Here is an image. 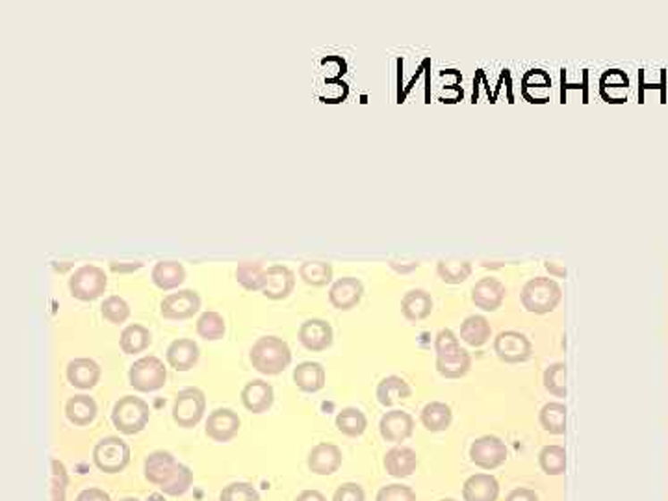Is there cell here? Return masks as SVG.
<instances>
[{"label":"cell","instance_id":"obj_1","mask_svg":"<svg viewBox=\"0 0 668 501\" xmlns=\"http://www.w3.org/2000/svg\"><path fill=\"white\" fill-rule=\"evenodd\" d=\"M249 361L262 375H281L292 362V349L279 336H262L253 344Z\"/></svg>","mask_w":668,"mask_h":501},{"label":"cell","instance_id":"obj_2","mask_svg":"<svg viewBox=\"0 0 668 501\" xmlns=\"http://www.w3.org/2000/svg\"><path fill=\"white\" fill-rule=\"evenodd\" d=\"M148 420H151V407L145 399L136 395L119 397L112 409V423L121 435L134 437L141 433Z\"/></svg>","mask_w":668,"mask_h":501},{"label":"cell","instance_id":"obj_3","mask_svg":"<svg viewBox=\"0 0 668 501\" xmlns=\"http://www.w3.org/2000/svg\"><path fill=\"white\" fill-rule=\"evenodd\" d=\"M520 299L528 312L542 316L557 309L562 299V290L552 277H535L524 284Z\"/></svg>","mask_w":668,"mask_h":501},{"label":"cell","instance_id":"obj_4","mask_svg":"<svg viewBox=\"0 0 668 501\" xmlns=\"http://www.w3.org/2000/svg\"><path fill=\"white\" fill-rule=\"evenodd\" d=\"M108 288V277L103 267L93 266V264H84L79 269H74V273L69 277V292L74 299L84 301V303H89V301H95L98 297H103Z\"/></svg>","mask_w":668,"mask_h":501},{"label":"cell","instance_id":"obj_5","mask_svg":"<svg viewBox=\"0 0 668 501\" xmlns=\"http://www.w3.org/2000/svg\"><path fill=\"white\" fill-rule=\"evenodd\" d=\"M93 463L103 473H121L131 464V446L119 437H105L93 447Z\"/></svg>","mask_w":668,"mask_h":501},{"label":"cell","instance_id":"obj_6","mask_svg":"<svg viewBox=\"0 0 668 501\" xmlns=\"http://www.w3.org/2000/svg\"><path fill=\"white\" fill-rule=\"evenodd\" d=\"M167 381V368L164 361L155 355L138 359L129 369V385L141 394L156 392Z\"/></svg>","mask_w":668,"mask_h":501},{"label":"cell","instance_id":"obj_7","mask_svg":"<svg viewBox=\"0 0 668 501\" xmlns=\"http://www.w3.org/2000/svg\"><path fill=\"white\" fill-rule=\"evenodd\" d=\"M173 421L182 429H193L205 418L207 395L201 388L188 386L181 390L173 403Z\"/></svg>","mask_w":668,"mask_h":501},{"label":"cell","instance_id":"obj_8","mask_svg":"<svg viewBox=\"0 0 668 501\" xmlns=\"http://www.w3.org/2000/svg\"><path fill=\"white\" fill-rule=\"evenodd\" d=\"M509 457L507 444L496 435H485L469 446V461L481 470H496Z\"/></svg>","mask_w":668,"mask_h":501},{"label":"cell","instance_id":"obj_9","mask_svg":"<svg viewBox=\"0 0 668 501\" xmlns=\"http://www.w3.org/2000/svg\"><path fill=\"white\" fill-rule=\"evenodd\" d=\"M494 351H496V355L502 362L520 364L531 359L533 344L524 333L503 331L494 338Z\"/></svg>","mask_w":668,"mask_h":501},{"label":"cell","instance_id":"obj_10","mask_svg":"<svg viewBox=\"0 0 668 501\" xmlns=\"http://www.w3.org/2000/svg\"><path fill=\"white\" fill-rule=\"evenodd\" d=\"M201 310V295L195 290H179L162 299L160 314L164 319L182 321L193 318Z\"/></svg>","mask_w":668,"mask_h":501},{"label":"cell","instance_id":"obj_11","mask_svg":"<svg viewBox=\"0 0 668 501\" xmlns=\"http://www.w3.org/2000/svg\"><path fill=\"white\" fill-rule=\"evenodd\" d=\"M240 429H241V420H240L238 412H234L233 409H227V407L212 411L208 414V420H207V425H205L207 437L214 442H219V444L234 440L238 437Z\"/></svg>","mask_w":668,"mask_h":501},{"label":"cell","instance_id":"obj_12","mask_svg":"<svg viewBox=\"0 0 668 501\" xmlns=\"http://www.w3.org/2000/svg\"><path fill=\"white\" fill-rule=\"evenodd\" d=\"M295 288V275L284 264H274L266 267L262 295L271 301H283L290 297Z\"/></svg>","mask_w":668,"mask_h":501},{"label":"cell","instance_id":"obj_13","mask_svg":"<svg viewBox=\"0 0 668 501\" xmlns=\"http://www.w3.org/2000/svg\"><path fill=\"white\" fill-rule=\"evenodd\" d=\"M297 338L303 344L305 349L312 351V353H321L333 345L334 333L331 323L319 318H312L301 323L300 333H297Z\"/></svg>","mask_w":668,"mask_h":501},{"label":"cell","instance_id":"obj_14","mask_svg":"<svg viewBox=\"0 0 668 501\" xmlns=\"http://www.w3.org/2000/svg\"><path fill=\"white\" fill-rule=\"evenodd\" d=\"M379 433L383 440L392 444H402L414 433V418L405 411H390L381 416Z\"/></svg>","mask_w":668,"mask_h":501},{"label":"cell","instance_id":"obj_15","mask_svg":"<svg viewBox=\"0 0 668 501\" xmlns=\"http://www.w3.org/2000/svg\"><path fill=\"white\" fill-rule=\"evenodd\" d=\"M342 463V449L329 442L316 444L307 457V466L316 475H333L340 470Z\"/></svg>","mask_w":668,"mask_h":501},{"label":"cell","instance_id":"obj_16","mask_svg":"<svg viewBox=\"0 0 668 501\" xmlns=\"http://www.w3.org/2000/svg\"><path fill=\"white\" fill-rule=\"evenodd\" d=\"M177 466H179L177 459L173 457V454H169V451H164V449L153 451V454L148 455L143 463L145 480L160 488L171 480V475L175 473Z\"/></svg>","mask_w":668,"mask_h":501},{"label":"cell","instance_id":"obj_17","mask_svg":"<svg viewBox=\"0 0 668 501\" xmlns=\"http://www.w3.org/2000/svg\"><path fill=\"white\" fill-rule=\"evenodd\" d=\"M364 295V284L357 277H342L329 290L331 305L342 312L353 310Z\"/></svg>","mask_w":668,"mask_h":501},{"label":"cell","instance_id":"obj_18","mask_svg":"<svg viewBox=\"0 0 668 501\" xmlns=\"http://www.w3.org/2000/svg\"><path fill=\"white\" fill-rule=\"evenodd\" d=\"M505 293L507 290L502 281L494 277H483L472 288V303L485 312H496L503 305Z\"/></svg>","mask_w":668,"mask_h":501},{"label":"cell","instance_id":"obj_19","mask_svg":"<svg viewBox=\"0 0 668 501\" xmlns=\"http://www.w3.org/2000/svg\"><path fill=\"white\" fill-rule=\"evenodd\" d=\"M274 401H275L274 386L264 379H253L241 390V403L253 414L267 412L271 407H274Z\"/></svg>","mask_w":668,"mask_h":501},{"label":"cell","instance_id":"obj_20","mask_svg":"<svg viewBox=\"0 0 668 501\" xmlns=\"http://www.w3.org/2000/svg\"><path fill=\"white\" fill-rule=\"evenodd\" d=\"M201 357V349L191 338H177L173 340L165 351L167 364L177 371H190L197 366Z\"/></svg>","mask_w":668,"mask_h":501},{"label":"cell","instance_id":"obj_21","mask_svg":"<svg viewBox=\"0 0 668 501\" xmlns=\"http://www.w3.org/2000/svg\"><path fill=\"white\" fill-rule=\"evenodd\" d=\"M383 466L388 475L395 480H405L410 478V475L418 468V457L416 451L407 447V446H395L386 451V455L383 459Z\"/></svg>","mask_w":668,"mask_h":501},{"label":"cell","instance_id":"obj_22","mask_svg":"<svg viewBox=\"0 0 668 501\" xmlns=\"http://www.w3.org/2000/svg\"><path fill=\"white\" fill-rule=\"evenodd\" d=\"M101 366L93 359H72L67 364V381L79 390H91L101 381Z\"/></svg>","mask_w":668,"mask_h":501},{"label":"cell","instance_id":"obj_23","mask_svg":"<svg viewBox=\"0 0 668 501\" xmlns=\"http://www.w3.org/2000/svg\"><path fill=\"white\" fill-rule=\"evenodd\" d=\"M500 483L490 473H476L468 478L462 487L464 501H498Z\"/></svg>","mask_w":668,"mask_h":501},{"label":"cell","instance_id":"obj_24","mask_svg":"<svg viewBox=\"0 0 668 501\" xmlns=\"http://www.w3.org/2000/svg\"><path fill=\"white\" fill-rule=\"evenodd\" d=\"M472 368V355L464 347H455L448 353L436 355V369L445 379H461Z\"/></svg>","mask_w":668,"mask_h":501},{"label":"cell","instance_id":"obj_25","mask_svg":"<svg viewBox=\"0 0 668 501\" xmlns=\"http://www.w3.org/2000/svg\"><path fill=\"white\" fill-rule=\"evenodd\" d=\"M326 368L319 362L305 361L293 368V383L301 392L314 394L326 386Z\"/></svg>","mask_w":668,"mask_h":501},{"label":"cell","instance_id":"obj_26","mask_svg":"<svg viewBox=\"0 0 668 501\" xmlns=\"http://www.w3.org/2000/svg\"><path fill=\"white\" fill-rule=\"evenodd\" d=\"M97 401L88 394L72 395L65 403V416L77 428H88V425H91L97 418Z\"/></svg>","mask_w":668,"mask_h":501},{"label":"cell","instance_id":"obj_27","mask_svg":"<svg viewBox=\"0 0 668 501\" xmlns=\"http://www.w3.org/2000/svg\"><path fill=\"white\" fill-rule=\"evenodd\" d=\"M433 297L427 290L422 288H414L409 290L403 299H402V314L409 321H422L431 316L433 312Z\"/></svg>","mask_w":668,"mask_h":501},{"label":"cell","instance_id":"obj_28","mask_svg":"<svg viewBox=\"0 0 668 501\" xmlns=\"http://www.w3.org/2000/svg\"><path fill=\"white\" fill-rule=\"evenodd\" d=\"M151 279L156 288L169 292L179 288L186 281V269L181 262L175 260H160L151 271Z\"/></svg>","mask_w":668,"mask_h":501},{"label":"cell","instance_id":"obj_29","mask_svg":"<svg viewBox=\"0 0 668 501\" xmlns=\"http://www.w3.org/2000/svg\"><path fill=\"white\" fill-rule=\"evenodd\" d=\"M419 420H422V425L429 433H442V431L450 429V425L453 421V412L448 403H442V401H431V403H427L422 409Z\"/></svg>","mask_w":668,"mask_h":501},{"label":"cell","instance_id":"obj_30","mask_svg":"<svg viewBox=\"0 0 668 501\" xmlns=\"http://www.w3.org/2000/svg\"><path fill=\"white\" fill-rule=\"evenodd\" d=\"M376 395L383 407H392L403 399H409L412 395V390L405 379L398 378V375H388V378L381 379V383L377 385Z\"/></svg>","mask_w":668,"mask_h":501},{"label":"cell","instance_id":"obj_31","mask_svg":"<svg viewBox=\"0 0 668 501\" xmlns=\"http://www.w3.org/2000/svg\"><path fill=\"white\" fill-rule=\"evenodd\" d=\"M151 344H153L151 331L143 327V325H140V323L127 325V327L123 329L121 338H119V347L125 355L143 353V351L148 349V345H151Z\"/></svg>","mask_w":668,"mask_h":501},{"label":"cell","instance_id":"obj_32","mask_svg":"<svg viewBox=\"0 0 668 501\" xmlns=\"http://www.w3.org/2000/svg\"><path fill=\"white\" fill-rule=\"evenodd\" d=\"M492 336V327L485 316L474 314L468 316L461 323V340L468 344L469 347H481L485 345Z\"/></svg>","mask_w":668,"mask_h":501},{"label":"cell","instance_id":"obj_33","mask_svg":"<svg viewBox=\"0 0 668 501\" xmlns=\"http://www.w3.org/2000/svg\"><path fill=\"white\" fill-rule=\"evenodd\" d=\"M334 423H336V429L342 435L350 437V438H359L368 429V418L357 407H345V409H342L336 414Z\"/></svg>","mask_w":668,"mask_h":501},{"label":"cell","instance_id":"obj_34","mask_svg":"<svg viewBox=\"0 0 668 501\" xmlns=\"http://www.w3.org/2000/svg\"><path fill=\"white\" fill-rule=\"evenodd\" d=\"M538 421L542 429L550 435H564L566 433V405L561 401H550L544 405L538 414Z\"/></svg>","mask_w":668,"mask_h":501},{"label":"cell","instance_id":"obj_35","mask_svg":"<svg viewBox=\"0 0 668 501\" xmlns=\"http://www.w3.org/2000/svg\"><path fill=\"white\" fill-rule=\"evenodd\" d=\"M436 273L445 284H461L472 275V264L462 259H442L436 264Z\"/></svg>","mask_w":668,"mask_h":501},{"label":"cell","instance_id":"obj_36","mask_svg":"<svg viewBox=\"0 0 668 501\" xmlns=\"http://www.w3.org/2000/svg\"><path fill=\"white\" fill-rule=\"evenodd\" d=\"M195 331L203 340L216 342V340H221L223 336H225L227 325H225V319H223V316L219 312L207 310L199 316V319H197Z\"/></svg>","mask_w":668,"mask_h":501},{"label":"cell","instance_id":"obj_37","mask_svg":"<svg viewBox=\"0 0 668 501\" xmlns=\"http://www.w3.org/2000/svg\"><path fill=\"white\" fill-rule=\"evenodd\" d=\"M300 277L309 286H327L333 281V266L329 262L307 260L300 266Z\"/></svg>","mask_w":668,"mask_h":501},{"label":"cell","instance_id":"obj_38","mask_svg":"<svg viewBox=\"0 0 668 501\" xmlns=\"http://www.w3.org/2000/svg\"><path fill=\"white\" fill-rule=\"evenodd\" d=\"M538 464L546 475H562L566 471V449L557 444L544 446L538 454Z\"/></svg>","mask_w":668,"mask_h":501},{"label":"cell","instance_id":"obj_39","mask_svg":"<svg viewBox=\"0 0 668 501\" xmlns=\"http://www.w3.org/2000/svg\"><path fill=\"white\" fill-rule=\"evenodd\" d=\"M266 267L262 262H240L236 267V281L247 292H262Z\"/></svg>","mask_w":668,"mask_h":501},{"label":"cell","instance_id":"obj_40","mask_svg":"<svg viewBox=\"0 0 668 501\" xmlns=\"http://www.w3.org/2000/svg\"><path fill=\"white\" fill-rule=\"evenodd\" d=\"M191 485H193V471L190 470V466L179 463L175 473L171 475V480L164 487H160V492L169 497H181L191 488Z\"/></svg>","mask_w":668,"mask_h":501},{"label":"cell","instance_id":"obj_41","mask_svg":"<svg viewBox=\"0 0 668 501\" xmlns=\"http://www.w3.org/2000/svg\"><path fill=\"white\" fill-rule=\"evenodd\" d=\"M101 314L106 321L119 325L131 318V307L121 295H108L101 305Z\"/></svg>","mask_w":668,"mask_h":501},{"label":"cell","instance_id":"obj_42","mask_svg":"<svg viewBox=\"0 0 668 501\" xmlns=\"http://www.w3.org/2000/svg\"><path fill=\"white\" fill-rule=\"evenodd\" d=\"M544 388L555 397H566V366L555 362L544 371Z\"/></svg>","mask_w":668,"mask_h":501},{"label":"cell","instance_id":"obj_43","mask_svg":"<svg viewBox=\"0 0 668 501\" xmlns=\"http://www.w3.org/2000/svg\"><path fill=\"white\" fill-rule=\"evenodd\" d=\"M219 501H260V492L251 483L236 481L223 487Z\"/></svg>","mask_w":668,"mask_h":501},{"label":"cell","instance_id":"obj_44","mask_svg":"<svg viewBox=\"0 0 668 501\" xmlns=\"http://www.w3.org/2000/svg\"><path fill=\"white\" fill-rule=\"evenodd\" d=\"M53 468V478H51V497L53 501H65L67 496V487H69V473L67 468L62 461L53 459L51 463Z\"/></svg>","mask_w":668,"mask_h":501},{"label":"cell","instance_id":"obj_45","mask_svg":"<svg viewBox=\"0 0 668 501\" xmlns=\"http://www.w3.org/2000/svg\"><path fill=\"white\" fill-rule=\"evenodd\" d=\"M376 501H416V492L402 483H392L377 492Z\"/></svg>","mask_w":668,"mask_h":501},{"label":"cell","instance_id":"obj_46","mask_svg":"<svg viewBox=\"0 0 668 501\" xmlns=\"http://www.w3.org/2000/svg\"><path fill=\"white\" fill-rule=\"evenodd\" d=\"M333 501H366V494L359 483H343L334 490Z\"/></svg>","mask_w":668,"mask_h":501},{"label":"cell","instance_id":"obj_47","mask_svg":"<svg viewBox=\"0 0 668 501\" xmlns=\"http://www.w3.org/2000/svg\"><path fill=\"white\" fill-rule=\"evenodd\" d=\"M74 501H112V497L106 490L91 487V488H84Z\"/></svg>","mask_w":668,"mask_h":501},{"label":"cell","instance_id":"obj_48","mask_svg":"<svg viewBox=\"0 0 668 501\" xmlns=\"http://www.w3.org/2000/svg\"><path fill=\"white\" fill-rule=\"evenodd\" d=\"M505 501H538V496L529 488H514L509 492Z\"/></svg>","mask_w":668,"mask_h":501},{"label":"cell","instance_id":"obj_49","mask_svg":"<svg viewBox=\"0 0 668 501\" xmlns=\"http://www.w3.org/2000/svg\"><path fill=\"white\" fill-rule=\"evenodd\" d=\"M295 501H327V497L319 490H303L295 497Z\"/></svg>","mask_w":668,"mask_h":501},{"label":"cell","instance_id":"obj_50","mask_svg":"<svg viewBox=\"0 0 668 501\" xmlns=\"http://www.w3.org/2000/svg\"><path fill=\"white\" fill-rule=\"evenodd\" d=\"M544 266H546V269L550 271V275H554V277H566V269L561 266H557L555 262H550V260H546V264H544Z\"/></svg>","mask_w":668,"mask_h":501},{"label":"cell","instance_id":"obj_51","mask_svg":"<svg viewBox=\"0 0 668 501\" xmlns=\"http://www.w3.org/2000/svg\"><path fill=\"white\" fill-rule=\"evenodd\" d=\"M141 264H129V266H117V264H112V269L114 271H134V269H140Z\"/></svg>","mask_w":668,"mask_h":501},{"label":"cell","instance_id":"obj_52","mask_svg":"<svg viewBox=\"0 0 668 501\" xmlns=\"http://www.w3.org/2000/svg\"><path fill=\"white\" fill-rule=\"evenodd\" d=\"M121 501H140V499L138 497H123Z\"/></svg>","mask_w":668,"mask_h":501},{"label":"cell","instance_id":"obj_53","mask_svg":"<svg viewBox=\"0 0 668 501\" xmlns=\"http://www.w3.org/2000/svg\"><path fill=\"white\" fill-rule=\"evenodd\" d=\"M438 501H457V499H453V497H444V499H438Z\"/></svg>","mask_w":668,"mask_h":501}]
</instances>
